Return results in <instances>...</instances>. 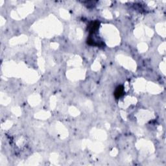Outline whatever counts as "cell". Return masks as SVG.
<instances>
[{
    "label": "cell",
    "mask_w": 166,
    "mask_h": 166,
    "mask_svg": "<svg viewBox=\"0 0 166 166\" xmlns=\"http://www.w3.org/2000/svg\"><path fill=\"white\" fill-rule=\"evenodd\" d=\"M99 25H100V23L99 22H97V21L92 22L88 26V29L90 34V35H92V34H94V33L96 32L98 30V29H99Z\"/></svg>",
    "instance_id": "obj_1"
},
{
    "label": "cell",
    "mask_w": 166,
    "mask_h": 166,
    "mask_svg": "<svg viewBox=\"0 0 166 166\" xmlns=\"http://www.w3.org/2000/svg\"><path fill=\"white\" fill-rule=\"evenodd\" d=\"M124 94V87L123 86H117L116 90L114 92V96L116 99H119L122 95Z\"/></svg>",
    "instance_id": "obj_2"
}]
</instances>
